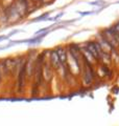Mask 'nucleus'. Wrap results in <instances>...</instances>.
<instances>
[{"mask_svg": "<svg viewBox=\"0 0 119 126\" xmlns=\"http://www.w3.org/2000/svg\"><path fill=\"white\" fill-rule=\"evenodd\" d=\"M105 39L111 46L114 47V48H116L117 46H119V43L117 42L116 38L114 37V35H113L112 32H111V30H108V31L105 32Z\"/></svg>", "mask_w": 119, "mask_h": 126, "instance_id": "obj_1", "label": "nucleus"}, {"mask_svg": "<svg viewBox=\"0 0 119 126\" xmlns=\"http://www.w3.org/2000/svg\"><path fill=\"white\" fill-rule=\"evenodd\" d=\"M87 49H88L89 54L92 55V56L96 59V60H100V59H101L100 55H99L98 50L96 48V46H95V42H90L88 44V46H87Z\"/></svg>", "mask_w": 119, "mask_h": 126, "instance_id": "obj_2", "label": "nucleus"}, {"mask_svg": "<svg viewBox=\"0 0 119 126\" xmlns=\"http://www.w3.org/2000/svg\"><path fill=\"white\" fill-rule=\"evenodd\" d=\"M57 53L59 55V58H60V61H61V63L63 65H65V67L67 69V65H66V63H67V57H66V53H65V50L63 49V48H58L57 50Z\"/></svg>", "mask_w": 119, "mask_h": 126, "instance_id": "obj_3", "label": "nucleus"}, {"mask_svg": "<svg viewBox=\"0 0 119 126\" xmlns=\"http://www.w3.org/2000/svg\"><path fill=\"white\" fill-rule=\"evenodd\" d=\"M51 63H52V65L54 66V67H59L60 63H61V61H60V58H59V55L57 52H52L51 53Z\"/></svg>", "mask_w": 119, "mask_h": 126, "instance_id": "obj_4", "label": "nucleus"}, {"mask_svg": "<svg viewBox=\"0 0 119 126\" xmlns=\"http://www.w3.org/2000/svg\"><path fill=\"white\" fill-rule=\"evenodd\" d=\"M111 32H112L113 33V35H114V37L116 38V40H117V42L119 43V32L116 30V27H115V29H112L111 30Z\"/></svg>", "mask_w": 119, "mask_h": 126, "instance_id": "obj_5", "label": "nucleus"}, {"mask_svg": "<svg viewBox=\"0 0 119 126\" xmlns=\"http://www.w3.org/2000/svg\"><path fill=\"white\" fill-rule=\"evenodd\" d=\"M47 16H48V13H47V14H45V15H43V16H41V17H38V18H36L35 20H34V22H36V21H40V20H43V19H44L45 17H47Z\"/></svg>", "mask_w": 119, "mask_h": 126, "instance_id": "obj_6", "label": "nucleus"}, {"mask_svg": "<svg viewBox=\"0 0 119 126\" xmlns=\"http://www.w3.org/2000/svg\"><path fill=\"white\" fill-rule=\"evenodd\" d=\"M93 12H84V13H79L82 16H86V15H90V14H92Z\"/></svg>", "mask_w": 119, "mask_h": 126, "instance_id": "obj_7", "label": "nucleus"}, {"mask_svg": "<svg viewBox=\"0 0 119 126\" xmlns=\"http://www.w3.org/2000/svg\"><path fill=\"white\" fill-rule=\"evenodd\" d=\"M3 39H6V37H4V36H2V37H0V41H1V40H3Z\"/></svg>", "mask_w": 119, "mask_h": 126, "instance_id": "obj_8", "label": "nucleus"}, {"mask_svg": "<svg viewBox=\"0 0 119 126\" xmlns=\"http://www.w3.org/2000/svg\"><path fill=\"white\" fill-rule=\"evenodd\" d=\"M115 27H116V30H117V31L119 32V23H118V24H117L116 26H115Z\"/></svg>", "mask_w": 119, "mask_h": 126, "instance_id": "obj_9", "label": "nucleus"}]
</instances>
